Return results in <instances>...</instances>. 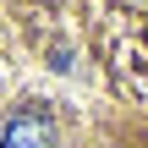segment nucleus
<instances>
[{"instance_id": "obj_1", "label": "nucleus", "mask_w": 148, "mask_h": 148, "mask_svg": "<svg viewBox=\"0 0 148 148\" xmlns=\"http://www.w3.org/2000/svg\"><path fill=\"white\" fill-rule=\"evenodd\" d=\"M0 148H55V121H49V110H38V104L16 110V115L5 121V132H0Z\"/></svg>"}]
</instances>
